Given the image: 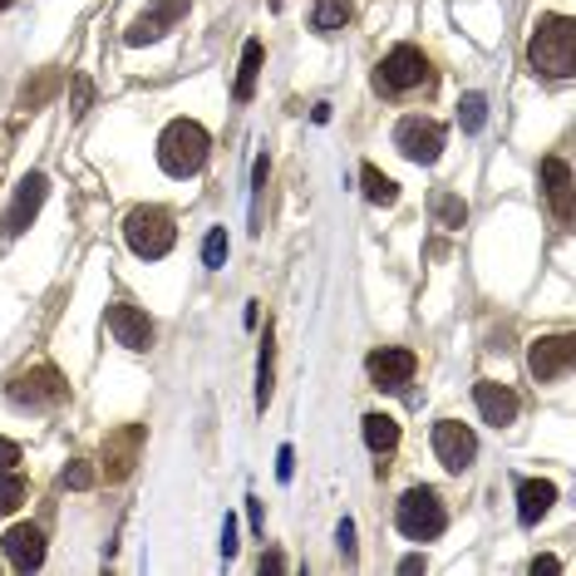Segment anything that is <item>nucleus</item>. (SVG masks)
Here are the masks:
<instances>
[{
    "label": "nucleus",
    "mask_w": 576,
    "mask_h": 576,
    "mask_svg": "<svg viewBox=\"0 0 576 576\" xmlns=\"http://www.w3.org/2000/svg\"><path fill=\"white\" fill-rule=\"evenodd\" d=\"M183 15H187V0H149V10H143V15H133V25L123 30V40H129L133 50L153 45V40H163Z\"/></svg>",
    "instance_id": "nucleus-12"
},
{
    "label": "nucleus",
    "mask_w": 576,
    "mask_h": 576,
    "mask_svg": "<svg viewBox=\"0 0 576 576\" xmlns=\"http://www.w3.org/2000/svg\"><path fill=\"white\" fill-rule=\"evenodd\" d=\"M394 528L404 532L410 542H434L438 532L448 528V512H444V498L434 488H410L394 508Z\"/></svg>",
    "instance_id": "nucleus-6"
},
{
    "label": "nucleus",
    "mask_w": 576,
    "mask_h": 576,
    "mask_svg": "<svg viewBox=\"0 0 576 576\" xmlns=\"http://www.w3.org/2000/svg\"><path fill=\"white\" fill-rule=\"evenodd\" d=\"M45 193H50V177L45 173H25L15 183V203H10V213H6V232L10 237H20L30 222L40 217V207H45Z\"/></svg>",
    "instance_id": "nucleus-14"
},
{
    "label": "nucleus",
    "mask_w": 576,
    "mask_h": 576,
    "mask_svg": "<svg viewBox=\"0 0 576 576\" xmlns=\"http://www.w3.org/2000/svg\"><path fill=\"white\" fill-rule=\"evenodd\" d=\"M572 360H576L572 335H542V340H532V350H528V370H532V380L537 384L562 380V374L572 370Z\"/></svg>",
    "instance_id": "nucleus-10"
},
{
    "label": "nucleus",
    "mask_w": 576,
    "mask_h": 576,
    "mask_svg": "<svg viewBox=\"0 0 576 576\" xmlns=\"http://www.w3.org/2000/svg\"><path fill=\"white\" fill-rule=\"evenodd\" d=\"M261 40H247L242 45V69H237V89H232V99L237 104H247L251 99V89H257V75H261Z\"/></svg>",
    "instance_id": "nucleus-21"
},
{
    "label": "nucleus",
    "mask_w": 576,
    "mask_h": 576,
    "mask_svg": "<svg viewBox=\"0 0 576 576\" xmlns=\"http://www.w3.org/2000/svg\"><path fill=\"white\" fill-rule=\"evenodd\" d=\"M291 464H296V458H291V448H281V454H276V474H281V483L291 478Z\"/></svg>",
    "instance_id": "nucleus-34"
},
{
    "label": "nucleus",
    "mask_w": 576,
    "mask_h": 576,
    "mask_svg": "<svg viewBox=\"0 0 576 576\" xmlns=\"http://www.w3.org/2000/svg\"><path fill=\"white\" fill-rule=\"evenodd\" d=\"M6 562L15 572H35L40 562H45V532H40L35 522H15V528L6 532Z\"/></svg>",
    "instance_id": "nucleus-16"
},
{
    "label": "nucleus",
    "mask_w": 576,
    "mask_h": 576,
    "mask_svg": "<svg viewBox=\"0 0 576 576\" xmlns=\"http://www.w3.org/2000/svg\"><path fill=\"white\" fill-rule=\"evenodd\" d=\"M6 400L15 410H30V414H45V410H59L69 400V380L55 370V365H30V370H15L6 380Z\"/></svg>",
    "instance_id": "nucleus-4"
},
{
    "label": "nucleus",
    "mask_w": 576,
    "mask_h": 576,
    "mask_svg": "<svg viewBox=\"0 0 576 576\" xmlns=\"http://www.w3.org/2000/svg\"><path fill=\"white\" fill-rule=\"evenodd\" d=\"M227 261V227H213V232H207V242H203V267H222Z\"/></svg>",
    "instance_id": "nucleus-28"
},
{
    "label": "nucleus",
    "mask_w": 576,
    "mask_h": 576,
    "mask_svg": "<svg viewBox=\"0 0 576 576\" xmlns=\"http://www.w3.org/2000/svg\"><path fill=\"white\" fill-rule=\"evenodd\" d=\"M360 183H365V197H370L374 207H394V203H400V183H394L390 173H380L374 163L360 167Z\"/></svg>",
    "instance_id": "nucleus-20"
},
{
    "label": "nucleus",
    "mask_w": 576,
    "mask_h": 576,
    "mask_svg": "<svg viewBox=\"0 0 576 576\" xmlns=\"http://www.w3.org/2000/svg\"><path fill=\"white\" fill-rule=\"evenodd\" d=\"M365 370H370V384L384 394H400L414 384L419 374V355L404 350V345H384V350H374L370 360H365Z\"/></svg>",
    "instance_id": "nucleus-8"
},
{
    "label": "nucleus",
    "mask_w": 576,
    "mask_h": 576,
    "mask_svg": "<svg viewBox=\"0 0 576 576\" xmlns=\"http://www.w3.org/2000/svg\"><path fill=\"white\" fill-rule=\"evenodd\" d=\"M528 65L547 79H567L576 69V25L572 15H542L528 40Z\"/></svg>",
    "instance_id": "nucleus-1"
},
{
    "label": "nucleus",
    "mask_w": 576,
    "mask_h": 576,
    "mask_svg": "<svg viewBox=\"0 0 576 576\" xmlns=\"http://www.w3.org/2000/svg\"><path fill=\"white\" fill-rule=\"evenodd\" d=\"M261 572H286V557H281V552H267V557H261Z\"/></svg>",
    "instance_id": "nucleus-35"
},
{
    "label": "nucleus",
    "mask_w": 576,
    "mask_h": 576,
    "mask_svg": "<svg viewBox=\"0 0 576 576\" xmlns=\"http://www.w3.org/2000/svg\"><path fill=\"white\" fill-rule=\"evenodd\" d=\"M59 84H65V75H59V69H45V75H40L35 84H25V89H20V109H25V113L45 109V104L55 99V89H59Z\"/></svg>",
    "instance_id": "nucleus-22"
},
{
    "label": "nucleus",
    "mask_w": 576,
    "mask_h": 576,
    "mask_svg": "<svg viewBox=\"0 0 576 576\" xmlns=\"http://www.w3.org/2000/svg\"><path fill=\"white\" fill-rule=\"evenodd\" d=\"M20 502H25V478L15 468H0V518H10Z\"/></svg>",
    "instance_id": "nucleus-26"
},
{
    "label": "nucleus",
    "mask_w": 576,
    "mask_h": 576,
    "mask_svg": "<svg viewBox=\"0 0 576 576\" xmlns=\"http://www.w3.org/2000/svg\"><path fill=\"white\" fill-rule=\"evenodd\" d=\"M271 6H281V0H271Z\"/></svg>",
    "instance_id": "nucleus-38"
},
{
    "label": "nucleus",
    "mask_w": 576,
    "mask_h": 576,
    "mask_svg": "<svg viewBox=\"0 0 576 576\" xmlns=\"http://www.w3.org/2000/svg\"><path fill=\"white\" fill-rule=\"evenodd\" d=\"M20 464V444L15 438H0V468H15Z\"/></svg>",
    "instance_id": "nucleus-31"
},
{
    "label": "nucleus",
    "mask_w": 576,
    "mask_h": 576,
    "mask_svg": "<svg viewBox=\"0 0 576 576\" xmlns=\"http://www.w3.org/2000/svg\"><path fill=\"white\" fill-rule=\"evenodd\" d=\"M474 404H478V414H483V424H493V428H508L522 410L518 394H512L508 384H498V380H478L474 384Z\"/></svg>",
    "instance_id": "nucleus-15"
},
{
    "label": "nucleus",
    "mask_w": 576,
    "mask_h": 576,
    "mask_svg": "<svg viewBox=\"0 0 576 576\" xmlns=\"http://www.w3.org/2000/svg\"><path fill=\"white\" fill-rule=\"evenodd\" d=\"M542 193L557 222H572V167L567 159H542Z\"/></svg>",
    "instance_id": "nucleus-17"
},
{
    "label": "nucleus",
    "mask_w": 576,
    "mask_h": 576,
    "mask_svg": "<svg viewBox=\"0 0 576 576\" xmlns=\"http://www.w3.org/2000/svg\"><path fill=\"white\" fill-rule=\"evenodd\" d=\"M335 542H340V552H345V562H355V522L345 518L340 528H335Z\"/></svg>",
    "instance_id": "nucleus-30"
},
{
    "label": "nucleus",
    "mask_w": 576,
    "mask_h": 576,
    "mask_svg": "<svg viewBox=\"0 0 576 576\" xmlns=\"http://www.w3.org/2000/svg\"><path fill=\"white\" fill-rule=\"evenodd\" d=\"M557 567H562L557 557H537V562H532V572H537V576H542V572H557Z\"/></svg>",
    "instance_id": "nucleus-36"
},
{
    "label": "nucleus",
    "mask_w": 576,
    "mask_h": 576,
    "mask_svg": "<svg viewBox=\"0 0 576 576\" xmlns=\"http://www.w3.org/2000/svg\"><path fill=\"white\" fill-rule=\"evenodd\" d=\"M434 454L448 474H464V468H474V458H478V434L468 424H458V419H438L434 424Z\"/></svg>",
    "instance_id": "nucleus-9"
},
{
    "label": "nucleus",
    "mask_w": 576,
    "mask_h": 576,
    "mask_svg": "<svg viewBox=\"0 0 576 576\" xmlns=\"http://www.w3.org/2000/svg\"><path fill=\"white\" fill-rule=\"evenodd\" d=\"M345 20H350V0H316V6H311V25H316L320 35L345 30Z\"/></svg>",
    "instance_id": "nucleus-23"
},
{
    "label": "nucleus",
    "mask_w": 576,
    "mask_h": 576,
    "mask_svg": "<svg viewBox=\"0 0 576 576\" xmlns=\"http://www.w3.org/2000/svg\"><path fill=\"white\" fill-rule=\"evenodd\" d=\"M104 326H109V335L123 345V350H133V355L153 350V320H149V311L129 306V301H113L109 316H104Z\"/></svg>",
    "instance_id": "nucleus-11"
},
{
    "label": "nucleus",
    "mask_w": 576,
    "mask_h": 576,
    "mask_svg": "<svg viewBox=\"0 0 576 576\" xmlns=\"http://www.w3.org/2000/svg\"><path fill=\"white\" fill-rule=\"evenodd\" d=\"M365 444H370L374 454H394V448H400V419L365 414Z\"/></svg>",
    "instance_id": "nucleus-19"
},
{
    "label": "nucleus",
    "mask_w": 576,
    "mask_h": 576,
    "mask_svg": "<svg viewBox=\"0 0 576 576\" xmlns=\"http://www.w3.org/2000/svg\"><path fill=\"white\" fill-rule=\"evenodd\" d=\"M59 483H65V488H75V493H89V488H94V468H89V464H79V458H75V464H69L65 474H59Z\"/></svg>",
    "instance_id": "nucleus-29"
},
{
    "label": "nucleus",
    "mask_w": 576,
    "mask_h": 576,
    "mask_svg": "<svg viewBox=\"0 0 576 576\" xmlns=\"http://www.w3.org/2000/svg\"><path fill=\"white\" fill-rule=\"evenodd\" d=\"M237 552V522L227 518V528H222V557H232Z\"/></svg>",
    "instance_id": "nucleus-33"
},
{
    "label": "nucleus",
    "mask_w": 576,
    "mask_h": 576,
    "mask_svg": "<svg viewBox=\"0 0 576 576\" xmlns=\"http://www.w3.org/2000/svg\"><path fill=\"white\" fill-rule=\"evenodd\" d=\"M434 65L419 45H394L390 55L374 65V94L384 99H404V94H419V89H434Z\"/></svg>",
    "instance_id": "nucleus-3"
},
{
    "label": "nucleus",
    "mask_w": 576,
    "mask_h": 576,
    "mask_svg": "<svg viewBox=\"0 0 576 576\" xmlns=\"http://www.w3.org/2000/svg\"><path fill=\"white\" fill-rule=\"evenodd\" d=\"M89 79H75V104H69V109H75V113H84V109H89Z\"/></svg>",
    "instance_id": "nucleus-32"
},
{
    "label": "nucleus",
    "mask_w": 576,
    "mask_h": 576,
    "mask_svg": "<svg viewBox=\"0 0 576 576\" xmlns=\"http://www.w3.org/2000/svg\"><path fill=\"white\" fill-rule=\"evenodd\" d=\"M552 502H557V488H552L547 478H522L518 483V522L522 528H537L552 512Z\"/></svg>",
    "instance_id": "nucleus-18"
},
{
    "label": "nucleus",
    "mask_w": 576,
    "mask_h": 576,
    "mask_svg": "<svg viewBox=\"0 0 576 576\" xmlns=\"http://www.w3.org/2000/svg\"><path fill=\"white\" fill-rule=\"evenodd\" d=\"M394 149H400L410 163H419V167L438 163V159H444V123L424 119V113H410V119L394 123Z\"/></svg>",
    "instance_id": "nucleus-7"
},
{
    "label": "nucleus",
    "mask_w": 576,
    "mask_h": 576,
    "mask_svg": "<svg viewBox=\"0 0 576 576\" xmlns=\"http://www.w3.org/2000/svg\"><path fill=\"white\" fill-rule=\"evenodd\" d=\"M6 6H15V0H0V10H6Z\"/></svg>",
    "instance_id": "nucleus-37"
},
{
    "label": "nucleus",
    "mask_w": 576,
    "mask_h": 576,
    "mask_svg": "<svg viewBox=\"0 0 576 576\" xmlns=\"http://www.w3.org/2000/svg\"><path fill=\"white\" fill-rule=\"evenodd\" d=\"M143 438H149V428L143 424H123V428H113V434L104 438V474H109V483H123V478L133 474Z\"/></svg>",
    "instance_id": "nucleus-13"
},
{
    "label": "nucleus",
    "mask_w": 576,
    "mask_h": 576,
    "mask_svg": "<svg viewBox=\"0 0 576 576\" xmlns=\"http://www.w3.org/2000/svg\"><path fill=\"white\" fill-rule=\"evenodd\" d=\"M458 123H464V133H483V123H488L483 94H464V99H458Z\"/></svg>",
    "instance_id": "nucleus-25"
},
{
    "label": "nucleus",
    "mask_w": 576,
    "mask_h": 576,
    "mask_svg": "<svg viewBox=\"0 0 576 576\" xmlns=\"http://www.w3.org/2000/svg\"><path fill=\"white\" fill-rule=\"evenodd\" d=\"M207 153H213V139L197 119H173L159 133V167L167 177H197L207 167Z\"/></svg>",
    "instance_id": "nucleus-2"
},
{
    "label": "nucleus",
    "mask_w": 576,
    "mask_h": 576,
    "mask_svg": "<svg viewBox=\"0 0 576 576\" xmlns=\"http://www.w3.org/2000/svg\"><path fill=\"white\" fill-rule=\"evenodd\" d=\"M434 213H438V227H448V232L468 222V207H464V197H458V193H438L434 197Z\"/></svg>",
    "instance_id": "nucleus-27"
},
{
    "label": "nucleus",
    "mask_w": 576,
    "mask_h": 576,
    "mask_svg": "<svg viewBox=\"0 0 576 576\" xmlns=\"http://www.w3.org/2000/svg\"><path fill=\"white\" fill-rule=\"evenodd\" d=\"M271 355L276 350H271V335H267V340H261V355H257V404L261 410L271 404V390H276V365H271Z\"/></svg>",
    "instance_id": "nucleus-24"
},
{
    "label": "nucleus",
    "mask_w": 576,
    "mask_h": 576,
    "mask_svg": "<svg viewBox=\"0 0 576 576\" xmlns=\"http://www.w3.org/2000/svg\"><path fill=\"white\" fill-rule=\"evenodd\" d=\"M123 242H129L133 257H143V261L167 257L177 242L173 213H167V207H133V213L123 217Z\"/></svg>",
    "instance_id": "nucleus-5"
}]
</instances>
